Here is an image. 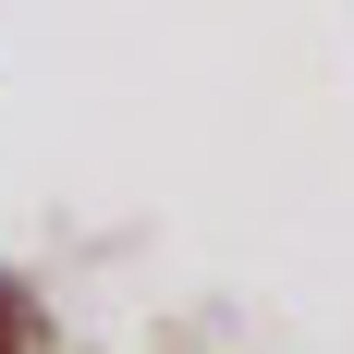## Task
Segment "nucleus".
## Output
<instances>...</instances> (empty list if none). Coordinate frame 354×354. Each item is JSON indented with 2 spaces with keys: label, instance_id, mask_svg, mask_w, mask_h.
<instances>
[{
  "label": "nucleus",
  "instance_id": "f257e3e1",
  "mask_svg": "<svg viewBox=\"0 0 354 354\" xmlns=\"http://www.w3.org/2000/svg\"><path fill=\"white\" fill-rule=\"evenodd\" d=\"M0 354H12V330H0Z\"/></svg>",
  "mask_w": 354,
  "mask_h": 354
}]
</instances>
